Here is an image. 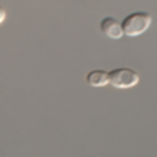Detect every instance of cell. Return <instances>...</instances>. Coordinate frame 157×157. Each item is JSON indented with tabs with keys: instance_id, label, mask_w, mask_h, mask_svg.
<instances>
[{
	"instance_id": "obj_1",
	"label": "cell",
	"mask_w": 157,
	"mask_h": 157,
	"mask_svg": "<svg viewBox=\"0 0 157 157\" xmlns=\"http://www.w3.org/2000/svg\"><path fill=\"white\" fill-rule=\"evenodd\" d=\"M151 24H152V16L148 11H135L123 19L121 27L126 36H138L145 33L151 27Z\"/></svg>"
},
{
	"instance_id": "obj_2",
	"label": "cell",
	"mask_w": 157,
	"mask_h": 157,
	"mask_svg": "<svg viewBox=\"0 0 157 157\" xmlns=\"http://www.w3.org/2000/svg\"><path fill=\"white\" fill-rule=\"evenodd\" d=\"M140 82V75L137 71L130 68H115L109 72V83L118 90L132 88Z\"/></svg>"
},
{
	"instance_id": "obj_3",
	"label": "cell",
	"mask_w": 157,
	"mask_h": 157,
	"mask_svg": "<svg viewBox=\"0 0 157 157\" xmlns=\"http://www.w3.org/2000/svg\"><path fill=\"white\" fill-rule=\"evenodd\" d=\"M99 29H101V32L104 35H105L107 38H110V39H121L124 36L121 22L118 21L116 17H112V16L104 17L101 21V24H99Z\"/></svg>"
},
{
	"instance_id": "obj_4",
	"label": "cell",
	"mask_w": 157,
	"mask_h": 157,
	"mask_svg": "<svg viewBox=\"0 0 157 157\" xmlns=\"http://www.w3.org/2000/svg\"><path fill=\"white\" fill-rule=\"evenodd\" d=\"M85 80L90 86H94V88H102L109 83V72L104 71V69H93L90 71L85 77Z\"/></svg>"
},
{
	"instance_id": "obj_5",
	"label": "cell",
	"mask_w": 157,
	"mask_h": 157,
	"mask_svg": "<svg viewBox=\"0 0 157 157\" xmlns=\"http://www.w3.org/2000/svg\"><path fill=\"white\" fill-rule=\"evenodd\" d=\"M5 19H6V10H5L2 5H0V24H2Z\"/></svg>"
}]
</instances>
